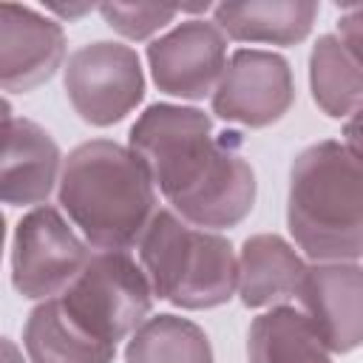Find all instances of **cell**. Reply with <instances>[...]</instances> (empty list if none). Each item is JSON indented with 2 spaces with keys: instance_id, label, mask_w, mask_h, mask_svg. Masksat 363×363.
<instances>
[{
  "instance_id": "6da1fadb",
  "label": "cell",
  "mask_w": 363,
  "mask_h": 363,
  "mask_svg": "<svg viewBox=\"0 0 363 363\" xmlns=\"http://www.w3.org/2000/svg\"><path fill=\"white\" fill-rule=\"evenodd\" d=\"M235 136H216L199 108L156 102L133 122L128 147L182 221L218 233L241 224L255 204V173Z\"/></svg>"
},
{
  "instance_id": "7a4b0ae2",
  "label": "cell",
  "mask_w": 363,
  "mask_h": 363,
  "mask_svg": "<svg viewBox=\"0 0 363 363\" xmlns=\"http://www.w3.org/2000/svg\"><path fill=\"white\" fill-rule=\"evenodd\" d=\"M57 199L94 250L128 252L159 210V193L142 159L111 139L82 142L62 159Z\"/></svg>"
},
{
  "instance_id": "3957f363",
  "label": "cell",
  "mask_w": 363,
  "mask_h": 363,
  "mask_svg": "<svg viewBox=\"0 0 363 363\" xmlns=\"http://www.w3.org/2000/svg\"><path fill=\"white\" fill-rule=\"evenodd\" d=\"M286 227L312 264H357L363 252L360 153L337 139L303 147L289 170Z\"/></svg>"
},
{
  "instance_id": "277c9868",
  "label": "cell",
  "mask_w": 363,
  "mask_h": 363,
  "mask_svg": "<svg viewBox=\"0 0 363 363\" xmlns=\"http://www.w3.org/2000/svg\"><path fill=\"white\" fill-rule=\"evenodd\" d=\"M139 267L153 298L179 309H216L235 295L238 258L227 235L156 210L139 238Z\"/></svg>"
},
{
  "instance_id": "5b68a950",
  "label": "cell",
  "mask_w": 363,
  "mask_h": 363,
  "mask_svg": "<svg viewBox=\"0 0 363 363\" xmlns=\"http://www.w3.org/2000/svg\"><path fill=\"white\" fill-rule=\"evenodd\" d=\"M57 298L79 326L113 346L128 340L153 309L147 275L122 250H91L85 267Z\"/></svg>"
},
{
  "instance_id": "8992f818",
  "label": "cell",
  "mask_w": 363,
  "mask_h": 363,
  "mask_svg": "<svg viewBox=\"0 0 363 363\" xmlns=\"http://www.w3.org/2000/svg\"><path fill=\"white\" fill-rule=\"evenodd\" d=\"M62 82L77 116L96 128L122 122L145 96L139 54L113 40H96L68 54Z\"/></svg>"
},
{
  "instance_id": "52a82bcc",
  "label": "cell",
  "mask_w": 363,
  "mask_h": 363,
  "mask_svg": "<svg viewBox=\"0 0 363 363\" xmlns=\"http://www.w3.org/2000/svg\"><path fill=\"white\" fill-rule=\"evenodd\" d=\"M91 250L71 221L51 204L28 210L14 230L11 284L28 301L57 298L85 267Z\"/></svg>"
},
{
  "instance_id": "ba28073f",
  "label": "cell",
  "mask_w": 363,
  "mask_h": 363,
  "mask_svg": "<svg viewBox=\"0 0 363 363\" xmlns=\"http://www.w3.org/2000/svg\"><path fill=\"white\" fill-rule=\"evenodd\" d=\"M295 79L289 62L264 48H238L210 94L213 113L244 128H267L292 108Z\"/></svg>"
},
{
  "instance_id": "9c48e42d",
  "label": "cell",
  "mask_w": 363,
  "mask_h": 363,
  "mask_svg": "<svg viewBox=\"0 0 363 363\" xmlns=\"http://www.w3.org/2000/svg\"><path fill=\"white\" fill-rule=\"evenodd\" d=\"M147 65L162 94L199 102L213 94L227 65V37L213 20H182L162 37L150 40Z\"/></svg>"
},
{
  "instance_id": "30bf717a",
  "label": "cell",
  "mask_w": 363,
  "mask_h": 363,
  "mask_svg": "<svg viewBox=\"0 0 363 363\" xmlns=\"http://www.w3.org/2000/svg\"><path fill=\"white\" fill-rule=\"evenodd\" d=\"M65 62L62 26L20 3H0V88L28 94Z\"/></svg>"
},
{
  "instance_id": "8fae6325",
  "label": "cell",
  "mask_w": 363,
  "mask_h": 363,
  "mask_svg": "<svg viewBox=\"0 0 363 363\" xmlns=\"http://www.w3.org/2000/svg\"><path fill=\"white\" fill-rule=\"evenodd\" d=\"M298 309L309 318L332 354H349L363 337L360 264H309L298 286Z\"/></svg>"
},
{
  "instance_id": "7c38bea8",
  "label": "cell",
  "mask_w": 363,
  "mask_h": 363,
  "mask_svg": "<svg viewBox=\"0 0 363 363\" xmlns=\"http://www.w3.org/2000/svg\"><path fill=\"white\" fill-rule=\"evenodd\" d=\"M60 170L62 150L43 125L26 116H11L0 125V204H45Z\"/></svg>"
},
{
  "instance_id": "4fadbf2b",
  "label": "cell",
  "mask_w": 363,
  "mask_h": 363,
  "mask_svg": "<svg viewBox=\"0 0 363 363\" xmlns=\"http://www.w3.org/2000/svg\"><path fill=\"white\" fill-rule=\"evenodd\" d=\"M238 258V284L235 292L250 309L278 306L298 295V286L306 272L303 255L275 233L250 235L241 244Z\"/></svg>"
},
{
  "instance_id": "5bb4252c",
  "label": "cell",
  "mask_w": 363,
  "mask_h": 363,
  "mask_svg": "<svg viewBox=\"0 0 363 363\" xmlns=\"http://www.w3.org/2000/svg\"><path fill=\"white\" fill-rule=\"evenodd\" d=\"M318 11L315 0H244L213 6V23L235 43L295 45L309 37Z\"/></svg>"
},
{
  "instance_id": "9a60e30c",
  "label": "cell",
  "mask_w": 363,
  "mask_h": 363,
  "mask_svg": "<svg viewBox=\"0 0 363 363\" xmlns=\"http://www.w3.org/2000/svg\"><path fill=\"white\" fill-rule=\"evenodd\" d=\"M23 346L28 363H113L116 346L94 337L79 326L60 298L40 301L23 326Z\"/></svg>"
},
{
  "instance_id": "2e32d148",
  "label": "cell",
  "mask_w": 363,
  "mask_h": 363,
  "mask_svg": "<svg viewBox=\"0 0 363 363\" xmlns=\"http://www.w3.org/2000/svg\"><path fill=\"white\" fill-rule=\"evenodd\" d=\"M250 363H332V352L298 306L261 312L247 332Z\"/></svg>"
},
{
  "instance_id": "e0dca14e",
  "label": "cell",
  "mask_w": 363,
  "mask_h": 363,
  "mask_svg": "<svg viewBox=\"0 0 363 363\" xmlns=\"http://www.w3.org/2000/svg\"><path fill=\"white\" fill-rule=\"evenodd\" d=\"M309 88L315 105L326 116H357L363 94L360 54L352 51L337 34H320L309 54Z\"/></svg>"
},
{
  "instance_id": "ac0fdd59",
  "label": "cell",
  "mask_w": 363,
  "mask_h": 363,
  "mask_svg": "<svg viewBox=\"0 0 363 363\" xmlns=\"http://www.w3.org/2000/svg\"><path fill=\"white\" fill-rule=\"evenodd\" d=\"M125 363H213V346L190 318L150 315L128 337Z\"/></svg>"
},
{
  "instance_id": "d6986e66",
  "label": "cell",
  "mask_w": 363,
  "mask_h": 363,
  "mask_svg": "<svg viewBox=\"0 0 363 363\" xmlns=\"http://www.w3.org/2000/svg\"><path fill=\"white\" fill-rule=\"evenodd\" d=\"M96 11L125 40H150L153 34H159L162 28H167L176 20L179 6H159V3H99Z\"/></svg>"
},
{
  "instance_id": "ffe728a7",
  "label": "cell",
  "mask_w": 363,
  "mask_h": 363,
  "mask_svg": "<svg viewBox=\"0 0 363 363\" xmlns=\"http://www.w3.org/2000/svg\"><path fill=\"white\" fill-rule=\"evenodd\" d=\"M0 363H28L23 357V349L14 340H9L6 335H0Z\"/></svg>"
},
{
  "instance_id": "44dd1931",
  "label": "cell",
  "mask_w": 363,
  "mask_h": 363,
  "mask_svg": "<svg viewBox=\"0 0 363 363\" xmlns=\"http://www.w3.org/2000/svg\"><path fill=\"white\" fill-rule=\"evenodd\" d=\"M94 9H96L94 3H77V6L51 3V6H48V11H54V14H60V17H68V20H74V17H79V14H88V11H94Z\"/></svg>"
},
{
  "instance_id": "7402d4cb",
  "label": "cell",
  "mask_w": 363,
  "mask_h": 363,
  "mask_svg": "<svg viewBox=\"0 0 363 363\" xmlns=\"http://www.w3.org/2000/svg\"><path fill=\"white\" fill-rule=\"evenodd\" d=\"M6 119H11V105H9V102L0 96V125H3Z\"/></svg>"
},
{
  "instance_id": "603a6c76",
  "label": "cell",
  "mask_w": 363,
  "mask_h": 363,
  "mask_svg": "<svg viewBox=\"0 0 363 363\" xmlns=\"http://www.w3.org/2000/svg\"><path fill=\"white\" fill-rule=\"evenodd\" d=\"M3 241H6V218L0 213V258H3Z\"/></svg>"
}]
</instances>
